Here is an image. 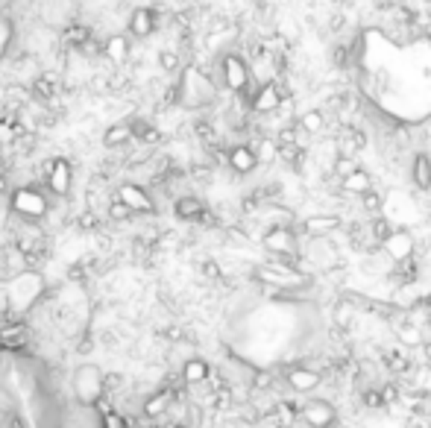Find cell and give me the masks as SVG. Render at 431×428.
I'll return each instance as SVG.
<instances>
[{"label": "cell", "mask_w": 431, "mask_h": 428, "mask_svg": "<svg viewBox=\"0 0 431 428\" xmlns=\"http://www.w3.org/2000/svg\"><path fill=\"white\" fill-rule=\"evenodd\" d=\"M282 381L293 393H314L320 384H326V376H323V369H314L308 364H288L282 373Z\"/></svg>", "instance_id": "52a82bcc"}, {"label": "cell", "mask_w": 431, "mask_h": 428, "mask_svg": "<svg viewBox=\"0 0 431 428\" xmlns=\"http://www.w3.org/2000/svg\"><path fill=\"white\" fill-rule=\"evenodd\" d=\"M384 203H387V197H384V191H379V188H367L361 194V208L367 214H382Z\"/></svg>", "instance_id": "d6a6232c"}, {"label": "cell", "mask_w": 431, "mask_h": 428, "mask_svg": "<svg viewBox=\"0 0 431 428\" xmlns=\"http://www.w3.org/2000/svg\"><path fill=\"white\" fill-rule=\"evenodd\" d=\"M331 320H335V328H338V332L346 338L352 328H355V308L341 299V302L335 305V311H331Z\"/></svg>", "instance_id": "83f0119b"}, {"label": "cell", "mask_w": 431, "mask_h": 428, "mask_svg": "<svg viewBox=\"0 0 431 428\" xmlns=\"http://www.w3.org/2000/svg\"><path fill=\"white\" fill-rule=\"evenodd\" d=\"M103 381H106V376H103L100 367L80 364V367L73 369V376H71V393H73V399L80 402L83 408H91V405L100 402V396L106 393Z\"/></svg>", "instance_id": "7a4b0ae2"}, {"label": "cell", "mask_w": 431, "mask_h": 428, "mask_svg": "<svg viewBox=\"0 0 431 428\" xmlns=\"http://www.w3.org/2000/svg\"><path fill=\"white\" fill-rule=\"evenodd\" d=\"M226 165L232 167V173H238V177H249V173L259 170V159L249 144H232L226 150Z\"/></svg>", "instance_id": "5bb4252c"}, {"label": "cell", "mask_w": 431, "mask_h": 428, "mask_svg": "<svg viewBox=\"0 0 431 428\" xmlns=\"http://www.w3.org/2000/svg\"><path fill=\"white\" fill-rule=\"evenodd\" d=\"M9 208L18 214L21 220L27 223H38L47 218L50 211V200L42 188H33V185H24V188H15L12 197H9Z\"/></svg>", "instance_id": "3957f363"}, {"label": "cell", "mask_w": 431, "mask_h": 428, "mask_svg": "<svg viewBox=\"0 0 431 428\" xmlns=\"http://www.w3.org/2000/svg\"><path fill=\"white\" fill-rule=\"evenodd\" d=\"M218 73H220V85L232 94H244L252 85V68L238 50H226L220 56Z\"/></svg>", "instance_id": "5b68a950"}, {"label": "cell", "mask_w": 431, "mask_h": 428, "mask_svg": "<svg viewBox=\"0 0 431 428\" xmlns=\"http://www.w3.org/2000/svg\"><path fill=\"white\" fill-rule=\"evenodd\" d=\"M276 384H279V379L273 376L270 369H252V373H249V391L252 393H267Z\"/></svg>", "instance_id": "1f68e13d"}, {"label": "cell", "mask_w": 431, "mask_h": 428, "mask_svg": "<svg viewBox=\"0 0 431 428\" xmlns=\"http://www.w3.org/2000/svg\"><path fill=\"white\" fill-rule=\"evenodd\" d=\"M62 42H65L68 50H83L85 44L94 42V30H91L88 24H73V21H71V24L62 30Z\"/></svg>", "instance_id": "603a6c76"}, {"label": "cell", "mask_w": 431, "mask_h": 428, "mask_svg": "<svg viewBox=\"0 0 431 428\" xmlns=\"http://www.w3.org/2000/svg\"><path fill=\"white\" fill-rule=\"evenodd\" d=\"M159 68H162L165 73H176V71H182V53H179V50H173V47L159 50Z\"/></svg>", "instance_id": "d590c367"}, {"label": "cell", "mask_w": 431, "mask_h": 428, "mask_svg": "<svg viewBox=\"0 0 431 428\" xmlns=\"http://www.w3.org/2000/svg\"><path fill=\"white\" fill-rule=\"evenodd\" d=\"M290 97H293L290 88L282 85V83H276V80L261 83L256 88V94H252V100H249V112L252 114H273V112L282 106V100H290Z\"/></svg>", "instance_id": "9c48e42d"}, {"label": "cell", "mask_w": 431, "mask_h": 428, "mask_svg": "<svg viewBox=\"0 0 431 428\" xmlns=\"http://www.w3.org/2000/svg\"><path fill=\"white\" fill-rule=\"evenodd\" d=\"M261 246L270 252L273 258H293V256H302V246L297 238V229L290 223H279V226H270L264 235H261Z\"/></svg>", "instance_id": "8992f818"}, {"label": "cell", "mask_w": 431, "mask_h": 428, "mask_svg": "<svg viewBox=\"0 0 431 428\" xmlns=\"http://www.w3.org/2000/svg\"><path fill=\"white\" fill-rule=\"evenodd\" d=\"M276 155H279V162H285L293 173H302L305 165H308L305 144H276Z\"/></svg>", "instance_id": "44dd1931"}, {"label": "cell", "mask_w": 431, "mask_h": 428, "mask_svg": "<svg viewBox=\"0 0 431 428\" xmlns=\"http://www.w3.org/2000/svg\"><path fill=\"white\" fill-rule=\"evenodd\" d=\"M30 340V328L24 323H15V326H4L0 328V346L6 349V352H15V349L27 346Z\"/></svg>", "instance_id": "d4e9b609"}, {"label": "cell", "mask_w": 431, "mask_h": 428, "mask_svg": "<svg viewBox=\"0 0 431 428\" xmlns=\"http://www.w3.org/2000/svg\"><path fill=\"white\" fill-rule=\"evenodd\" d=\"M379 249L387 256V261H402V258L417 256V238H414V232H408V229L396 226L394 232H390V238L382 241Z\"/></svg>", "instance_id": "7c38bea8"}, {"label": "cell", "mask_w": 431, "mask_h": 428, "mask_svg": "<svg viewBox=\"0 0 431 428\" xmlns=\"http://www.w3.org/2000/svg\"><path fill=\"white\" fill-rule=\"evenodd\" d=\"M361 165H358V159H352V155H335V162L329 165V170H331V177H335L338 182L343 179V177H349L352 170H358Z\"/></svg>", "instance_id": "e575fe53"}, {"label": "cell", "mask_w": 431, "mask_h": 428, "mask_svg": "<svg viewBox=\"0 0 431 428\" xmlns=\"http://www.w3.org/2000/svg\"><path fill=\"white\" fill-rule=\"evenodd\" d=\"M203 276H206V279H211V282H223V270H220V264H218V261L206 258V261H203Z\"/></svg>", "instance_id": "60d3db41"}, {"label": "cell", "mask_w": 431, "mask_h": 428, "mask_svg": "<svg viewBox=\"0 0 431 428\" xmlns=\"http://www.w3.org/2000/svg\"><path fill=\"white\" fill-rule=\"evenodd\" d=\"M117 203H124L132 214H153L155 211V203L150 197V191H144L141 185L135 182H126L117 188Z\"/></svg>", "instance_id": "4fadbf2b"}, {"label": "cell", "mask_w": 431, "mask_h": 428, "mask_svg": "<svg viewBox=\"0 0 431 428\" xmlns=\"http://www.w3.org/2000/svg\"><path fill=\"white\" fill-rule=\"evenodd\" d=\"M6 191H9V179L0 173V194H6Z\"/></svg>", "instance_id": "ee69618b"}, {"label": "cell", "mask_w": 431, "mask_h": 428, "mask_svg": "<svg viewBox=\"0 0 431 428\" xmlns=\"http://www.w3.org/2000/svg\"><path fill=\"white\" fill-rule=\"evenodd\" d=\"M411 182L420 194L431 191V155L428 153H414L411 159Z\"/></svg>", "instance_id": "e0dca14e"}, {"label": "cell", "mask_w": 431, "mask_h": 428, "mask_svg": "<svg viewBox=\"0 0 431 428\" xmlns=\"http://www.w3.org/2000/svg\"><path fill=\"white\" fill-rule=\"evenodd\" d=\"M155 428H185L182 422H167V425H155Z\"/></svg>", "instance_id": "f6af8a7d"}, {"label": "cell", "mask_w": 431, "mask_h": 428, "mask_svg": "<svg viewBox=\"0 0 431 428\" xmlns=\"http://www.w3.org/2000/svg\"><path fill=\"white\" fill-rule=\"evenodd\" d=\"M297 124L305 135H320L326 129V112L323 109H308L302 118H297Z\"/></svg>", "instance_id": "f546056e"}, {"label": "cell", "mask_w": 431, "mask_h": 428, "mask_svg": "<svg viewBox=\"0 0 431 428\" xmlns=\"http://www.w3.org/2000/svg\"><path fill=\"white\" fill-rule=\"evenodd\" d=\"M100 428H129V420H126L121 411L109 408V411L100 417Z\"/></svg>", "instance_id": "f35d334b"}, {"label": "cell", "mask_w": 431, "mask_h": 428, "mask_svg": "<svg viewBox=\"0 0 431 428\" xmlns=\"http://www.w3.org/2000/svg\"><path fill=\"white\" fill-rule=\"evenodd\" d=\"M109 218H112V220H129V218H132V211H129L124 203H117V200H114V203H109Z\"/></svg>", "instance_id": "b9f144b4"}, {"label": "cell", "mask_w": 431, "mask_h": 428, "mask_svg": "<svg viewBox=\"0 0 431 428\" xmlns=\"http://www.w3.org/2000/svg\"><path fill=\"white\" fill-rule=\"evenodd\" d=\"M126 27H129V35H135V38H150L155 30H159V12H155L153 6L132 9Z\"/></svg>", "instance_id": "9a60e30c"}, {"label": "cell", "mask_w": 431, "mask_h": 428, "mask_svg": "<svg viewBox=\"0 0 431 428\" xmlns=\"http://www.w3.org/2000/svg\"><path fill=\"white\" fill-rule=\"evenodd\" d=\"M206 208H208V206H206L200 197H194V194H182V197L173 200V214H176L179 220H188V223H197L200 214H203Z\"/></svg>", "instance_id": "ac0fdd59"}, {"label": "cell", "mask_w": 431, "mask_h": 428, "mask_svg": "<svg viewBox=\"0 0 431 428\" xmlns=\"http://www.w3.org/2000/svg\"><path fill=\"white\" fill-rule=\"evenodd\" d=\"M417 349H420V358H423V364H428V367H431V340H423Z\"/></svg>", "instance_id": "7bdbcfd3"}, {"label": "cell", "mask_w": 431, "mask_h": 428, "mask_svg": "<svg viewBox=\"0 0 431 428\" xmlns=\"http://www.w3.org/2000/svg\"><path fill=\"white\" fill-rule=\"evenodd\" d=\"M106 59L112 62V65H124L129 56H132V44H129V38L126 35H121V32H114V35H109L106 42H103V50H100Z\"/></svg>", "instance_id": "d6986e66"}, {"label": "cell", "mask_w": 431, "mask_h": 428, "mask_svg": "<svg viewBox=\"0 0 431 428\" xmlns=\"http://www.w3.org/2000/svg\"><path fill=\"white\" fill-rule=\"evenodd\" d=\"M300 420L308 428H335L341 414L329 399H308L305 405H300Z\"/></svg>", "instance_id": "30bf717a"}, {"label": "cell", "mask_w": 431, "mask_h": 428, "mask_svg": "<svg viewBox=\"0 0 431 428\" xmlns=\"http://www.w3.org/2000/svg\"><path fill=\"white\" fill-rule=\"evenodd\" d=\"M335 65L338 68H349L352 65V47L349 44H335Z\"/></svg>", "instance_id": "ab89813d"}, {"label": "cell", "mask_w": 431, "mask_h": 428, "mask_svg": "<svg viewBox=\"0 0 431 428\" xmlns=\"http://www.w3.org/2000/svg\"><path fill=\"white\" fill-rule=\"evenodd\" d=\"M173 391H167V387H159V391H153L144 402H141V417L144 420H162L167 417L170 405H173Z\"/></svg>", "instance_id": "2e32d148"}, {"label": "cell", "mask_w": 431, "mask_h": 428, "mask_svg": "<svg viewBox=\"0 0 431 428\" xmlns=\"http://www.w3.org/2000/svg\"><path fill=\"white\" fill-rule=\"evenodd\" d=\"M379 393H382V402H384V408H394V405H399V396H402V384H399L396 379H390V381L379 384Z\"/></svg>", "instance_id": "8d00e7d4"}, {"label": "cell", "mask_w": 431, "mask_h": 428, "mask_svg": "<svg viewBox=\"0 0 431 428\" xmlns=\"http://www.w3.org/2000/svg\"><path fill=\"white\" fill-rule=\"evenodd\" d=\"M30 97H35L38 103H53L59 97V83L53 80L50 73H35L33 76V85H30Z\"/></svg>", "instance_id": "7402d4cb"}, {"label": "cell", "mask_w": 431, "mask_h": 428, "mask_svg": "<svg viewBox=\"0 0 431 428\" xmlns=\"http://www.w3.org/2000/svg\"><path fill=\"white\" fill-rule=\"evenodd\" d=\"M367 229H370V235H373V241L382 246V241H387L390 232H394L396 226H394V220H390V218H384V214H373V218L367 220Z\"/></svg>", "instance_id": "4dcf8cb0"}, {"label": "cell", "mask_w": 431, "mask_h": 428, "mask_svg": "<svg viewBox=\"0 0 431 428\" xmlns=\"http://www.w3.org/2000/svg\"><path fill=\"white\" fill-rule=\"evenodd\" d=\"M302 129H300V124L297 121H288L285 126H279V132L273 135V141L276 144H302Z\"/></svg>", "instance_id": "836d02e7"}, {"label": "cell", "mask_w": 431, "mask_h": 428, "mask_svg": "<svg viewBox=\"0 0 431 428\" xmlns=\"http://www.w3.org/2000/svg\"><path fill=\"white\" fill-rule=\"evenodd\" d=\"M208 373H211V367H208V361L206 358H197V355H191L185 364H182V381H185V387H203L206 384V379H208Z\"/></svg>", "instance_id": "ffe728a7"}, {"label": "cell", "mask_w": 431, "mask_h": 428, "mask_svg": "<svg viewBox=\"0 0 431 428\" xmlns=\"http://www.w3.org/2000/svg\"><path fill=\"white\" fill-rule=\"evenodd\" d=\"M249 147H252V153H256L259 167L273 165V162H279V155H276V141H273L270 135H259L256 141H249Z\"/></svg>", "instance_id": "4316f807"}, {"label": "cell", "mask_w": 431, "mask_h": 428, "mask_svg": "<svg viewBox=\"0 0 431 428\" xmlns=\"http://www.w3.org/2000/svg\"><path fill=\"white\" fill-rule=\"evenodd\" d=\"M361 405L367 408V411H382L384 402H382L379 387H364V391H361Z\"/></svg>", "instance_id": "74e56055"}, {"label": "cell", "mask_w": 431, "mask_h": 428, "mask_svg": "<svg viewBox=\"0 0 431 428\" xmlns=\"http://www.w3.org/2000/svg\"><path fill=\"white\" fill-rule=\"evenodd\" d=\"M367 188H373V177H370V173H367L364 167L352 170L349 177H343V179L338 182V191L349 194V197H361V194H364Z\"/></svg>", "instance_id": "cb8c5ba5"}, {"label": "cell", "mask_w": 431, "mask_h": 428, "mask_svg": "<svg viewBox=\"0 0 431 428\" xmlns=\"http://www.w3.org/2000/svg\"><path fill=\"white\" fill-rule=\"evenodd\" d=\"M218 94L220 88L214 76L203 68H182L179 80H176V103L185 109H208L211 103H218Z\"/></svg>", "instance_id": "6da1fadb"}, {"label": "cell", "mask_w": 431, "mask_h": 428, "mask_svg": "<svg viewBox=\"0 0 431 428\" xmlns=\"http://www.w3.org/2000/svg\"><path fill=\"white\" fill-rule=\"evenodd\" d=\"M396 343L405 346V349H414V346L423 343V328L408 320V311H405V320L396 323Z\"/></svg>", "instance_id": "484cf974"}, {"label": "cell", "mask_w": 431, "mask_h": 428, "mask_svg": "<svg viewBox=\"0 0 431 428\" xmlns=\"http://www.w3.org/2000/svg\"><path fill=\"white\" fill-rule=\"evenodd\" d=\"M6 294V305L18 308V311H27L35 305V299L45 294V285H42V276L35 270H24V273L12 276V282L4 287Z\"/></svg>", "instance_id": "277c9868"}, {"label": "cell", "mask_w": 431, "mask_h": 428, "mask_svg": "<svg viewBox=\"0 0 431 428\" xmlns=\"http://www.w3.org/2000/svg\"><path fill=\"white\" fill-rule=\"evenodd\" d=\"M341 229H343V218H341V214L317 211V214H308V218H302L297 223V235H305L308 241H314V238H331Z\"/></svg>", "instance_id": "ba28073f"}, {"label": "cell", "mask_w": 431, "mask_h": 428, "mask_svg": "<svg viewBox=\"0 0 431 428\" xmlns=\"http://www.w3.org/2000/svg\"><path fill=\"white\" fill-rule=\"evenodd\" d=\"M45 182H47V191L56 194V197H68L71 194V185H73V165L68 159H50L45 165Z\"/></svg>", "instance_id": "8fae6325"}, {"label": "cell", "mask_w": 431, "mask_h": 428, "mask_svg": "<svg viewBox=\"0 0 431 428\" xmlns=\"http://www.w3.org/2000/svg\"><path fill=\"white\" fill-rule=\"evenodd\" d=\"M103 144L109 147V150H114V147H129L132 144V129H129V124L124 121V124H112L106 132H103Z\"/></svg>", "instance_id": "f1b7e54d"}]
</instances>
